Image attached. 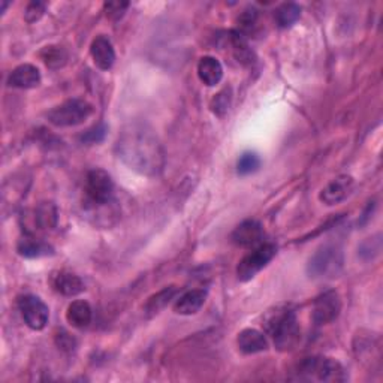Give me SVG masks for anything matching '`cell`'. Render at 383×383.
Here are the masks:
<instances>
[{"mask_svg":"<svg viewBox=\"0 0 383 383\" xmlns=\"http://www.w3.org/2000/svg\"><path fill=\"white\" fill-rule=\"evenodd\" d=\"M119 159L132 171L154 177L163 171L165 150L151 127L143 122L126 124L116 143Z\"/></svg>","mask_w":383,"mask_h":383,"instance_id":"cell-1","label":"cell"},{"mask_svg":"<svg viewBox=\"0 0 383 383\" xmlns=\"http://www.w3.org/2000/svg\"><path fill=\"white\" fill-rule=\"evenodd\" d=\"M264 326L266 334L271 335L274 346L281 352L292 350L300 343L301 328L295 310L289 306H277L276 308L269 310L265 316Z\"/></svg>","mask_w":383,"mask_h":383,"instance_id":"cell-2","label":"cell"},{"mask_svg":"<svg viewBox=\"0 0 383 383\" xmlns=\"http://www.w3.org/2000/svg\"><path fill=\"white\" fill-rule=\"evenodd\" d=\"M300 380L313 382H346L347 373L345 367L333 358L310 357L300 362L296 370Z\"/></svg>","mask_w":383,"mask_h":383,"instance_id":"cell-3","label":"cell"},{"mask_svg":"<svg viewBox=\"0 0 383 383\" xmlns=\"http://www.w3.org/2000/svg\"><path fill=\"white\" fill-rule=\"evenodd\" d=\"M84 205L90 210H101L112 203L114 196V183L104 169H92L87 173L84 184Z\"/></svg>","mask_w":383,"mask_h":383,"instance_id":"cell-4","label":"cell"},{"mask_svg":"<svg viewBox=\"0 0 383 383\" xmlns=\"http://www.w3.org/2000/svg\"><path fill=\"white\" fill-rule=\"evenodd\" d=\"M345 266L343 250L334 244L320 247L307 264V274L311 279H334Z\"/></svg>","mask_w":383,"mask_h":383,"instance_id":"cell-5","label":"cell"},{"mask_svg":"<svg viewBox=\"0 0 383 383\" xmlns=\"http://www.w3.org/2000/svg\"><path fill=\"white\" fill-rule=\"evenodd\" d=\"M93 112L92 104L84 99H69L48 112V122L55 127H72L87 120Z\"/></svg>","mask_w":383,"mask_h":383,"instance_id":"cell-6","label":"cell"},{"mask_svg":"<svg viewBox=\"0 0 383 383\" xmlns=\"http://www.w3.org/2000/svg\"><path fill=\"white\" fill-rule=\"evenodd\" d=\"M277 254V247L273 243H262L261 246L254 247L253 252L239 261L237 266V276L241 281H249L254 276L274 259Z\"/></svg>","mask_w":383,"mask_h":383,"instance_id":"cell-7","label":"cell"},{"mask_svg":"<svg viewBox=\"0 0 383 383\" xmlns=\"http://www.w3.org/2000/svg\"><path fill=\"white\" fill-rule=\"evenodd\" d=\"M18 308L23 316L24 323L33 331L44 330L48 319L50 310L48 306L36 295H23L18 300Z\"/></svg>","mask_w":383,"mask_h":383,"instance_id":"cell-8","label":"cell"},{"mask_svg":"<svg viewBox=\"0 0 383 383\" xmlns=\"http://www.w3.org/2000/svg\"><path fill=\"white\" fill-rule=\"evenodd\" d=\"M342 311V300L335 291H328L319 295L313 304V320L318 325H328L334 322Z\"/></svg>","mask_w":383,"mask_h":383,"instance_id":"cell-9","label":"cell"},{"mask_svg":"<svg viewBox=\"0 0 383 383\" xmlns=\"http://www.w3.org/2000/svg\"><path fill=\"white\" fill-rule=\"evenodd\" d=\"M265 232H264V226L261 222L254 220V219H247L244 222H241L234 232L231 234L232 243L238 247H244V249H254L264 243Z\"/></svg>","mask_w":383,"mask_h":383,"instance_id":"cell-10","label":"cell"},{"mask_svg":"<svg viewBox=\"0 0 383 383\" xmlns=\"http://www.w3.org/2000/svg\"><path fill=\"white\" fill-rule=\"evenodd\" d=\"M355 181L350 176H338L331 183L326 184V188L322 189L319 200L325 205H335L347 200V196L352 193Z\"/></svg>","mask_w":383,"mask_h":383,"instance_id":"cell-11","label":"cell"},{"mask_svg":"<svg viewBox=\"0 0 383 383\" xmlns=\"http://www.w3.org/2000/svg\"><path fill=\"white\" fill-rule=\"evenodd\" d=\"M90 54L95 65L102 70L111 69L116 62L114 47H112L111 41L105 35H99L93 39L90 45Z\"/></svg>","mask_w":383,"mask_h":383,"instance_id":"cell-12","label":"cell"},{"mask_svg":"<svg viewBox=\"0 0 383 383\" xmlns=\"http://www.w3.org/2000/svg\"><path fill=\"white\" fill-rule=\"evenodd\" d=\"M41 72L39 69L31 63H24L17 66L12 70L8 84L16 89H35L41 84Z\"/></svg>","mask_w":383,"mask_h":383,"instance_id":"cell-13","label":"cell"},{"mask_svg":"<svg viewBox=\"0 0 383 383\" xmlns=\"http://www.w3.org/2000/svg\"><path fill=\"white\" fill-rule=\"evenodd\" d=\"M17 252L23 258H42V257H51L54 254V249L45 243L44 239L36 238L32 234L24 235L17 243Z\"/></svg>","mask_w":383,"mask_h":383,"instance_id":"cell-14","label":"cell"},{"mask_svg":"<svg viewBox=\"0 0 383 383\" xmlns=\"http://www.w3.org/2000/svg\"><path fill=\"white\" fill-rule=\"evenodd\" d=\"M207 300V292L203 289H192L183 293L174 304V311L181 316H190L200 311Z\"/></svg>","mask_w":383,"mask_h":383,"instance_id":"cell-15","label":"cell"},{"mask_svg":"<svg viewBox=\"0 0 383 383\" xmlns=\"http://www.w3.org/2000/svg\"><path fill=\"white\" fill-rule=\"evenodd\" d=\"M237 345L239 350L247 355L259 353L268 349V338L264 333L254 330V328H246L238 334Z\"/></svg>","mask_w":383,"mask_h":383,"instance_id":"cell-16","label":"cell"},{"mask_svg":"<svg viewBox=\"0 0 383 383\" xmlns=\"http://www.w3.org/2000/svg\"><path fill=\"white\" fill-rule=\"evenodd\" d=\"M31 220L33 226L32 235L35 234V231L54 230L55 225H58V210H55L51 203H42L33 210Z\"/></svg>","mask_w":383,"mask_h":383,"instance_id":"cell-17","label":"cell"},{"mask_svg":"<svg viewBox=\"0 0 383 383\" xmlns=\"http://www.w3.org/2000/svg\"><path fill=\"white\" fill-rule=\"evenodd\" d=\"M198 77L208 87H215L223 78L222 63L212 58V55H204L198 63Z\"/></svg>","mask_w":383,"mask_h":383,"instance_id":"cell-18","label":"cell"},{"mask_svg":"<svg viewBox=\"0 0 383 383\" xmlns=\"http://www.w3.org/2000/svg\"><path fill=\"white\" fill-rule=\"evenodd\" d=\"M92 318H93V311L87 301L77 300L69 304L68 311H66V320L69 322V325H72L74 328H78V330L86 328V326L90 325Z\"/></svg>","mask_w":383,"mask_h":383,"instance_id":"cell-19","label":"cell"},{"mask_svg":"<svg viewBox=\"0 0 383 383\" xmlns=\"http://www.w3.org/2000/svg\"><path fill=\"white\" fill-rule=\"evenodd\" d=\"M53 286L55 291L65 296H75L86 289L84 281L78 276L68 271H59L55 274L53 277Z\"/></svg>","mask_w":383,"mask_h":383,"instance_id":"cell-20","label":"cell"},{"mask_svg":"<svg viewBox=\"0 0 383 383\" xmlns=\"http://www.w3.org/2000/svg\"><path fill=\"white\" fill-rule=\"evenodd\" d=\"M230 35H231L230 36V44H231V48H232V53H234V58L241 65L252 66L257 59H254V54L250 50L244 36L241 35L239 32H231Z\"/></svg>","mask_w":383,"mask_h":383,"instance_id":"cell-21","label":"cell"},{"mask_svg":"<svg viewBox=\"0 0 383 383\" xmlns=\"http://www.w3.org/2000/svg\"><path fill=\"white\" fill-rule=\"evenodd\" d=\"M176 295H177V288L176 286L165 288L161 292L153 295L151 298H149V301H147V304L144 307L146 315L149 318H151L154 315L161 313V310H163L169 304V301L174 300Z\"/></svg>","mask_w":383,"mask_h":383,"instance_id":"cell-22","label":"cell"},{"mask_svg":"<svg viewBox=\"0 0 383 383\" xmlns=\"http://www.w3.org/2000/svg\"><path fill=\"white\" fill-rule=\"evenodd\" d=\"M300 17H301L300 5L292 4V2L280 5L274 12V20L280 29H288V27H292L298 20H300Z\"/></svg>","mask_w":383,"mask_h":383,"instance_id":"cell-23","label":"cell"},{"mask_svg":"<svg viewBox=\"0 0 383 383\" xmlns=\"http://www.w3.org/2000/svg\"><path fill=\"white\" fill-rule=\"evenodd\" d=\"M261 168V158L254 151H244L237 162V171L239 176H250Z\"/></svg>","mask_w":383,"mask_h":383,"instance_id":"cell-24","label":"cell"},{"mask_svg":"<svg viewBox=\"0 0 383 383\" xmlns=\"http://www.w3.org/2000/svg\"><path fill=\"white\" fill-rule=\"evenodd\" d=\"M41 58L48 68H60L66 63L68 54L62 47H45L41 53Z\"/></svg>","mask_w":383,"mask_h":383,"instance_id":"cell-25","label":"cell"},{"mask_svg":"<svg viewBox=\"0 0 383 383\" xmlns=\"http://www.w3.org/2000/svg\"><path fill=\"white\" fill-rule=\"evenodd\" d=\"M380 238H382L380 234H377L373 238L365 239L364 243L361 244L360 254H361V257L364 259H367V261L374 259L377 257V254L380 253V250H382V239Z\"/></svg>","mask_w":383,"mask_h":383,"instance_id":"cell-26","label":"cell"},{"mask_svg":"<svg viewBox=\"0 0 383 383\" xmlns=\"http://www.w3.org/2000/svg\"><path fill=\"white\" fill-rule=\"evenodd\" d=\"M105 135H107V126L104 123H99L84 134L81 136V141L86 144H97V143H101V141H104Z\"/></svg>","mask_w":383,"mask_h":383,"instance_id":"cell-27","label":"cell"},{"mask_svg":"<svg viewBox=\"0 0 383 383\" xmlns=\"http://www.w3.org/2000/svg\"><path fill=\"white\" fill-rule=\"evenodd\" d=\"M45 4H42V2H38V0H35V2H31L29 5H27L26 11H24V20L27 23H36L42 18V16H44L45 14Z\"/></svg>","mask_w":383,"mask_h":383,"instance_id":"cell-28","label":"cell"},{"mask_svg":"<svg viewBox=\"0 0 383 383\" xmlns=\"http://www.w3.org/2000/svg\"><path fill=\"white\" fill-rule=\"evenodd\" d=\"M228 90H223L220 92L215 99H212L211 102V109L215 114L217 116H223L226 111H228V107H230V97H228Z\"/></svg>","mask_w":383,"mask_h":383,"instance_id":"cell-29","label":"cell"},{"mask_svg":"<svg viewBox=\"0 0 383 383\" xmlns=\"http://www.w3.org/2000/svg\"><path fill=\"white\" fill-rule=\"evenodd\" d=\"M104 8L107 12V17H109L111 20H120L124 16L126 9L129 8V4L127 2H107L104 5Z\"/></svg>","mask_w":383,"mask_h":383,"instance_id":"cell-30","label":"cell"},{"mask_svg":"<svg viewBox=\"0 0 383 383\" xmlns=\"http://www.w3.org/2000/svg\"><path fill=\"white\" fill-rule=\"evenodd\" d=\"M55 345H58L59 349H62L65 352H72L77 347V340L69 333L62 330L55 334Z\"/></svg>","mask_w":383,"mask_h":383,"instance_id":"cell-31","label":"cell"},{"mask_svg":"<svg viewBox=\"0 0 383 383\" xmlns=\"http://www.w3.org/2000/svg\"><path fill=\"white\" fill-rule=\"evenodd\" d=\"M258 20V11L254 8H247L243 14H241L239 18H238V24L243 31H249L252 29V27L254 26V23H257Z\"/></svg>","mask_w":383,"mask_h":383,"instance_id":"cell-32","label":"cell"},{"mask_svg":"<svg viewBox=\"0 0 383 383\" xmlns=\"http://www.w3.org/2000/svg\"><path fill=\"white\" fill-rule=\"evenodd\" d=\"M6 6H8V4H6V2H4V4H2V12H5Z\"/></svg>","mask_w":383,"mask_h":383,"instance_id":"cell-33","label":"cell"}]
</instances>
